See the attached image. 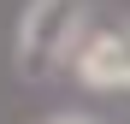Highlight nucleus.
<instances>
[{
  "instance_id": "nucleus-1",
  "label": "nucleus",
  "mask_w": 130,
  "mask_h": 124,
  "mask_svg": "<svg viewBox=\"0 0 130 124\" xmlns=\"http://www.w3.org/2000/svg\"><path fill=\"white\" fill-rule=\"evenodd\" d=\"M77 24H83V0H24L18 30H12V65H18V77H47L59 59H71L83 47Z\"/></svg>"
},
{
  "instance_id": "nucleus-2",
  "label": "nucleus",
  "mask_w": 130,
  "mask_h": 124,
  "mask_svg": "<svg viewBox=\"0 0 130 124\" xmlns=\"http://www.w3.org/2000/svg\"><path fill=\"white\" fill-rule=\"evenodd\" d=\"M118 41H124V89H130V24H118Z\"/></svg>"
},
{
  "instance_id": "nucleus-3",
  "label": "nucleus",
  "mask_w": 130,
  "mask_h": 124,
  "mask_svg": "<svg viewBox=\"0 0 130 124\" xmlns=\"http://www.w3.org/2000/svg\"><path fill=\"white\" fill-rule=\"evenodd\" d=\"M47 124H95V118H77V112H65V118H47Z\"/></svg>"
}]
</instances>
